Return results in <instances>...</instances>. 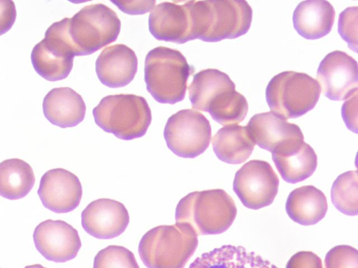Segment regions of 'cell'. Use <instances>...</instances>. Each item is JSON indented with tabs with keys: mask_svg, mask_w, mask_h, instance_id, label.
Instances as JSON below:
<instances>
[{
	"mask_svg": "<svg viewBox=\"0 0 358 268\" xmlns=\"http://www.w3.org/2000/svg\"><path fill=\"white\" fill-rule=\"evenodd\" d=\"M123 13L130 15L145 14L152 10L155 5L154 1H111Z\"/></svg>",
	"mask_w": 358,
	"mask_h": 268,
	"instance_id": "cell-34",
	"label": "cell"
},
{
	"mask_svg": "<svg viewBox=\"0 0 358 268\" xmlns=\"http://www.w3.org/2000/svg\"><path fill=\"white\" fill-rule=\"evenodd\" d=\"M286 268H323L321 259L311 251H299L293 255Z\"/></svg>",
	"mask_w": 358,
	"mask_h": 268,
	"instance_id": "cell-31",
	"label": "cell"
},
{
	"mask_svg": "<svg viewBox=\"0 0 358 268\" xmlns=\"http://www.w3.org/2000/svg\"><path fill=\"white\" fill-rule=\"evenodd\" d=\"M24 268H47L39 264L31 265L24 267Z\"/></svg>",
	"mask_w": 358,
	"mask_h": 268,
	"instance_id": "cell-35",
	"label": "cell"
},
{
	"mask_svg": "<svg viewBox=\"0 0 358 268\" xmlns=\"http://www.w3.org/2000/svg\"><path fill=\"white\" fill-rule=\"evenodd\" d=\"M164 137L168 148L182 158H195L208 147L211 126L207 118L193 109L181 110L167 120Z\"/></svg>",
	"mask_w": 358,
	"mask_h": 268,
	"instance_id": "cell-8",
	"label": "cell"
},
{
	"mask_svg": "<svg viewBox=\"0 0 358 268\" xmlns=\"http://www.w3.org/2000/svg\"><path fill=\"white\" fill-rule=\"evenodd\" d=\"M189 268H278L241 246L224 245L203 253Z\"/></svg>",
	"mask_w": 358,
	"mask_h": 268,
	"instance_id": "cell-20",
	"label": "cell"
},
{
	"mask_svg": "<svg viewBox=\"0 0 358 268\" xmlns=\"http://www.w3.org/2000/svg\"><path fill=\"white\" fill-rule=\"evenodd\" d=\"M357 171L351 170L340 174L331 189L333 204L344 214L356 216L357 210Z\"/></svg>",
	"mask_w": 358,
	"mask_h": 268,
	"instance_id": "cell-27",
	"label": "cell"
},
{
	"mask_svg": "<svg viewBox=\"0 0 358 268\" xmlns=\"http://www.w3.org/2000/svg\"><path fill=\"white\" fill-rule=\"evenodd\" d=\"M198 246V235L185 222L156 226L143 234L138 254L148 268H184Z\"/></svg>",
	"mask_w": 358,
	"mask_h": 268,
	"instance_id": "cell-2",
	"label": "cell"
},
{
	"mask_svg": "<svg viewBox=\"0 0 358 268\" xmlns=\"http://www.w3.org/2000/svg\"><path fill=\"white\" fill-rule=\"evenodd\" d=\"M279 179L271 165L251 160L235 174L233 188L242 204L252 209L270 205L278 191Z\"/></svg>",
	"mask_w": 358,
	"mask_h": 268,
	"instance_id": "cell-9",
	"label": "cell"
},
{
	"mask_svg": "<svg viewBox=\"0 0 358 268\" xmlns=\"http://www.w3.org/2000/svg\"><path fill=\"white\" fill-rule=\"evenodd\" d=\"M335 18L333 6L325 0H308L300 2L292 17L297 33L308 40H315L327 35Z\"/></svg>",
	"mask_w": 358,
	"mask_h": 268,
	"instance_id": "cell-19",
	"label": "cell"
},
{
	"mask_svg": "<svg viewBox=\"0 0 358 268\" xmlns=\"http://www.w3.org/2000/svg\"><path fill=\"white\" fill-rule=\"evenodd\" d=\"M137 57L130 47L116 44L103 49L96 61V73L100 82L110 88L123 87L134 78Z\"/></svg>",
	"mask_w": 358,
	"mask_h": 268,
	"instance_id": "cell-16",
	"label": "cell"
},
{
	"mask_svg": "<svg viewBox=\"0 0 358 268\" xmlns=\"http://www.w3.org/2000/svg\"><path fill=\"white\" fill-rule=\"evenodd\" d=\"M62 20L75 56L91 54L115 41L121 28L116 13L102 3L86 6Z\"/></svg>",
	"mask_w": 358,
	"mask_h": 268,
	"instance_id": "cell-5",
	"label": "cell"
},
{
	"mask_svg": "<svg viewBox=\"0 0 358 268\" xmlns=\"http://www.w3.org/2000/svg\"><path fill=\"white\" fill-rule=\"evenodd\" d=\"M194 71L178 50L159 46L145 59L144 80L148 91L160 103L175 104L185 96L187 80Z\"/></svg>",
	"mask_w": 358,
	"mask_h": 268,
	"instance_id": "cell-4",
	"label": "cell"
},
{
	"mask_svg": "<svg viewBox=\"0 0 358 268\" xmlns=\"http://www.w3.org/2000/svg\"><path fill=\"white\" fill-rule=\"evenodd\" d=\"M193 39L217 42L246 34L252 10L243 0L189 1Z\"/></svg>",
	"mask_w": 358,
	"mask_h": 268,
	"instance_id": "cell-1",
	"label": "cell"
},
{
	"mask_svg": "<svg viewBox=\"0 0 358 268\" xmlns=\"http://www.w3.org/2000/svg\"><path fill=\"white\" fill-rule=\"evenodd\" d=\"M214 153L229 164L245 162L251 155L255 143L247 126L229 125L221 128L212 139Z\"/></svg>",
	"mask_w": 358,
	"mask_h": 268,
	"instance_id": "cell-22",
	"label": "cell"
},
{
	"mask_svg": "<svg viewBox=\"0 0 358 268\" xmlns=\"http://www.w3.org/2000/svg\"><path fill=\"white\" fill-rule=\"evenodd\" d=\"M357 93L346 100L341 108V114L346 126L350 131L357 133Z\"/></svg>",
	"mask_w": 358,
	"mask_h": 268,
	"instance_id": "cell-33",
	"label": "cell"
},
{
	"mask_svg": "<svg viewBox=\"0 0 358 268\" xmlns=\"http://www.w3.org/2000/svg\"><path fill=\"white\" fill-rule=\"evenodd\" d=\"M271 154L278 172L288 183L303 181L316 170L317 155L314 149L303 140L295 142Z\"/></svg>",
	"mask_w": 358,
	"mask_h": 268,
	"instance_id": "cell-18",
	"label": "cell"
},
{
	"mask_svg": "<svg viewBox=\"0 0 358 268\" xmlns=\"http://www.w3.org/2000/svg\"><path fill=\"white\" fill-rule=\"evenodd\" d=\"M149 31L159 40L178 44L193 40L189 1L157 4L148 18Z\"/></svg>",
	"mask_w": 358,
	"mask_h": 268,
	"instance_id": "cell-14",
	"label": "cell"
},
{
	"mask_svg": "<svg viewBox=\"0 0 358 268\" xmlns=\"http://www.w3.org/2000/svg\"><path fill=\"white\" fill-rule=\"evenodd\" d=\"M325 268H357V250L348 245H338L327 253Z\"/></svg>",
	"mask_w": 358,
	"mask_h": 268,
	"instance_id": "cell-30",
	"label": "cell"
},
{
	"mask_svg": "<svg viewBox=\"0 0 358 268\" xmlns=\"http://www.w3.org/2000/svg\"><path fill=\"white\" fill-rule=\"evenodd\" d=\"M31 61L36 72L46 80L55 82L67 77L73 65V59L58 57L49 51L41 41L31 53Z\"/></svg>",
	"mask_w": 358,
	"mask_h": 268,
	"instance_id": "cell-26",
	"label": "cell"
},
{
	"mask_svg": "<svg viewBox=\"0 0 358 268\" xmlns=\"http://www.w3.org/2000/svg\"><path fill=\"white\" fill-rule=\"evenodd\" d=\"M316 77L322 92L330 100H347L357 93V62L344 52L327 54L318 66Z\"/></svg>",
	"mask_w": 358,
	"mask_h": 268,
	"instance_id": "cell-10",
	"label": "cell"
},
{
	"mask_svg": "<svg viewBox=\"0 0 358 268\" xmlns=\"http://www.w3.org/2000/svg\"><path fill=\"white\" fill-rule=\"evenodd\" d=\"M237 209L232 198L222 189L194 191L178 202L176 221L190 225L197 235L217 234L233 223Z\"/></svg>",
	"mask_w": 358,
	"mask_h": 268,
	"instance_id": "cell-3",
	"label": "cell"
},
{
	"mask_svg": "<svg viewBox=\"0 0 358 268\" xmlns=\"http://www.w3.org/2000/svg\"><path fill=\"white\" fill-rule=\"evenodd\" d=\"M328 204L325 195L313 186L293 190L287 197L285 209L289 217L303 225H314L326 215Z\"/></svg>",
	"mask_w": 358,
	"mask_h": 268,
	"instance_id": "cell-21",
	"label": "cell"
},
{
	"mask_svg": "<svg viewBox=\"0 0 358 268\" xmlns=\"http://www.w3.org/2000/svg\"><path fill=\"white\" fill-rule=\"evenodd\" d=\"M33 239L38 251L55 262L73 259L81 247L78 231L62 220L48 219L40 223L34 229Z\"/></svg>",
	"mask_w": 358,
	"mask_h": 268,
	"instance_id": "cell-11",
	"label": "cell"
},
{
	"mask_svg": "<svg viewBox=\"0 0 358 268\" xmlns=\"http://www.w3.org/2000/svg\"><path fill=\"white\" fill-rule=\"evenodd\" d=\"M338 31L348 47L357 52V6L349 7L339 15Z\"/></svg>",
	"mask_w": 358,
	"mask_h": 268,
	"instance_id": "cell-29",
	"label": "cell"
},
{
	"mask_svg": "<svg viewBox=\"0 0 358 268\" xmlns=\"http://www.w3.org/2000/svg\"><path fill=\"white\" fill-rule=\"evenodd\" d=\"M93 268H139L134 253L124 246L110 245L94 257Z\"/></svg>",
	"mask_w": 358,
	"mask_h": 268,
	"instance_id": "cell-28",
	"label": "cell"
},
{
	"mask_svg": "<svg viewBox=\"0 0 358 268\" xmlns=\"http://www.w3.org/2000/svg\"><path fill=\"white\" fill-rule=\"evenodd\" d=\"M38 195L45 208L58 214L67 213L78 207L83 189L76 174L63 168H54L42 176Z\"/></svg>",
	"mask_w": 358,
	"mask_h": 268,
	"instance_id": "cell-12",
	"label": "cell"
},
{
	"mask_svg": "<svg viewBox=\"0 0 358 268\" xmlns=\"http://www.w3.org/2000/svg\"><path fill=\"white\" fill-rule=\"evenodd\" d=\"M320 93L319 83L308 74L284 71L269 81L266 99L273 113L288 119L301 117L314 108Z\"/></svg>",
	"mask_w": 358,
	"mask_h": 268,
	"instance_id": "cell-7",
	"label": "cell"
},
{
	"mask_svg": "<svg viewBox=\"0 0 358 268\" xmlns=\"http://www.w3.org/2000/svg\"><path fill=\"white\" fill-rule=\"evenodd\" d=\"M248 111L246 98L236 89L219 94L210 103L207 110L213 120L224 126L237 125L243 121Z\"/></svg>",
	"mask_w": 358,
	"mask_h": 268,
	"instance_id": "cell-25",
	"label": "cell"
},
{
	"mask_svg": "<svg viewBox=\"0 0 358 268\" xmlns=\"http://www.w3.org/2000/svg\"><path fill=\"white\" fill-rule=\"evenodd\" d=\"M92 114L102 130L124 140L143 136L152 121L148 102L134 94L105 96L93 109Z\"/></svg>",
	"mask_w": 358,
	"mask_h": 268,
	"instance_id": "cell-6",
	"label": "cell"
},
{
	"mask_svg": "<svg viewBox=\"0 0 358 268\" xmlns=\"http://www.w3.org/2000/svg\"><path fill=\"white\" fill-rule=\"evenodd\" d=\"M247 127L254 142L271 153L303 140V133L297 125L272 112L253 115Z\"/></svg>",
	"mask_w": 358,
	"mask_h": 268,
	"instance_id": "cell-15",
	"label": "cell"
},
{
	"mask_svg": "<svg viewBox=\"0 0 358 268\" xmlns=\"http://www.w3.org/2000/svg\"><path fill=\"white\" fill-rule=\"evenodd\" d=\"M35 183L34 171L24 161L9 158L0 163V195L8 200L21 199Z\"/></svg>",
	"mask_w": 358,
	"mask_h": 268,
	"instance_id": "cell-24",
	"label": "cell"
},
{
	"mask_svg": "<svg viewBox=\"0 0 358 268\" xmlns=\"http://www.w3.org/2000/svg\"><path fill=\"white\" fill-rule=\"evenodd\" d=\"M129 223V216L124 205L108 198L92 201L81 214L83 229L97 239H112L120 235Z\"/></svg>",
	"mask_w": 358,
	"mask_h": 268,
	"instance_id": "cell-13",
	"label": "cell"
},
{
	"mask_svg": "<svg viewBox=\"0 0 358 268\" xmlns=\"http://www.w3.org/2000/svg\"><path fill=\"white\" fill-rule=\"evenodd\" d=\"M236 89L235 84L225 73L208 68L195 74L189 87V98L193 108L207 112L213 100L229 89Z\"/></svg>",
	"mask_w": 358,
	"mask_h": 268,
	"instance_id": "cell-23",
	"label": "cell"
},
{
	"mask_svg": "<svg viewBox=\"0 0 358 268\" xmlns=\"http://www.w3.org/2000/svg\"><path fill=\"white\" fill-rule=\"evenodd\" d=\"M43 110L45 117L61 128L73 127L85 117V103L80 94L70 87L51 89L44 97Z\"/></svg>",
	"mask_w": 358,
	"mask_h": 268,
	"instance_id": "cell-17",
	"label": "cell"
},
{
	"mask_svg": "<svg viewBox=\"0 0 358 268\" xmlns=\"http://www.w3.org/2000/svg\"><path fill=\"white\" fill-rule=\"evenodd\" d=\"M16 15V8L13 1L0 0V36L11 29Z\"/></svg>",
	"mask_w": 358,
	"mask_h": 268,
	"instance_id": "cell-32",
	"label": "cell"
}]
</instances>
